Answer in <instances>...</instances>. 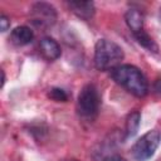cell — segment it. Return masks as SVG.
Listing matches in <instances>:
<instances>
[{"mask_svg":"<svg viewBox=\"0 0 161 161\" xmlns=\"http://www.w3.org/2000/svg\"><path fill=\"white\" fill-rule=\"evenodd\" d=\"M111 78L136 97H145L148 93V83L143 73L132 64H119L111 69Z\"/></svg>","mask_w":161,"mask_h":161,"instance_id":"obj_1","label":"cell"},{"mask_svg":"<svg viewBox=\"0 0 161 161\" xmlns=\"http://www.w3.org/2000/svg\"><path fill=\"white\" fill-rule=\"evenodd\" d=\"M123 49L112 40L99 39L94 47V65L98 70H111L123 59Z\"/></svg>","mask_w":161,"mask_h":161,"instance_id":"obj_2","label":"cell"},{"mask_svg":"<svg viewBox=\"0 0 161 161\" xmlns=\"http://www.w3.org/2000/svg\"><path fill=\"white\" fill-rule=\"evenodd\" d=\"M99 106H101V94L98 88L92 83L86 84L78 94L77 109L79 116L87 119H93L98 114Z\"/></svg>","mask_w":161,"mask_h":161,"instance_id":"obj_3","label":"cell"},{"mask_svg":"<svg viewBox=\"0 0 161 161\" xmlns=\"http://www.w3.org/2000/svg\"><path fill=\"white\" fill-rule=\"evenodd\" d=\"M161 135L156 130H151L141 136L131 148L132 157L136 161H147L151 158L160 145Z\"/></svg>","mask_w":161,"mask_h":161,"instance_id":"obj_4","label":"cell"},{"mask_svg":"<svg viewBox=\"0 0 161 161\" xmlns=\"http://www.w3.org/2000/svg\"><path fill=\"white\" fill-rule=\"evenodd\" d=\"M30 20L39 28H49L57 21V10L48 3H35L30 9Z\"/></svg>","mask_w":161,"mask_h":161,"instance_id":"obj_5","label":"cell"},{"mask_svg":"<svg viewBox=\"0 0 161 161\" xmlns=\"http://www.w3.org/2000/svg\"><path fill=\"white\" fill-rule=\"evenodd\" d=\"M67 5L73 14H75L78 18L83 19V20H89L96 13V8L92 1L72 0V1H68Z\"/></svg>","mask_w":161,"mask_h":161,"instance_id":"obj_6","label":"cell"},{"mask_svg":"<svg viewBox=\"0 0 161 161\" xmlns=\"http://www.w3.org/2000/svg\"><path fill=\"white\" fill-rule=\"evenodd\" d=\"M39 49H40L42 55L45 59H48V60H55L62 54V50H60L59 44L53 38H49V36H45V38L40 39V42H39Z\"/></svg>","mask_w":161,"mask_h":161,"instance_id":"obj_7","label":"cell"},{"mask_svg":"<svg viewBox=\"0 0 161 161\" xmlns=\"http://www.w3.org/2000/svg\"><path fill=\"white\" fill-rule=\"evenodd\" d=\"M33 38H34L33 30L25 25H20V26L14 28L11 30V34H10L11 43L18 45V47H23V45L29 44L33 40Z\"/></svg>","mask_w":161,"mask_h":161,"instance_id":"obj_8","label":"cell"},{"mask_svg":"<svg viewBox=\"0 0 161 161\" xmlns=\"http://www.w3.org/2000/svg\"><path fill=\"white\" fill-rule=\"evenodd\" d=\"M125 20L132 33H137L143 29V15L137 9H128L125 14Z\"/></svg>","mask_w":161,"mask_h":161,"instance_id":"obj_9","label":"cell"},{"mask_svg":"<svg viewBox=\"0 0 161 161\" xmlns=\"http://www.w3.org/2000/svg\"><path fill=\"white\" fill-rule=\"evenodd\" d=\"M140 122H141V113L138 111H133L128 114L127 121H126V131H125L126 138H132L137 133Z\"/></svg>","mask_w":161,"mask_h":161,"instance_id":"obj_10","label":"cell"},{"mask_svg":"<svg viewBox=\"0 0 161 161\" xmlns=\"http://www.w3.org/2000/svg\"><path fill=\"white\" fill-rule=\"evenodd\" d=\"M133 35H135L137 43H138L141 47H143L145 49H147L148 52H152V53H157V52H158L157 44L155 43V40H153L143 29L140 30V31H137V33H133Z\"/></svg>","mask_w":161,"mask_h":161,"instance_id":"obj_11","label":"cell"},{"mask_svg":"<svg viewBox=\"0 0 161 161\" xmlns=\"http://www.w3.org/2000/svg\"><path fill=\"white\" fill-rule=\"evenodd\" d=\"M48 97L55 102H67L68 101V94L65 93L64 89L62 88H58V87H54L52 89H49L48 92Z\"/></svg>","mask_w":161,"mask_h":161,"instance_id":"obj_12","label":"cell"},{"mask_svg":"<svg viewBox=\"0 0 161 161\" xmlns=\"http://www.w3.org/2000/svg\"><path fill=\"white\" fill-rule=\"evenodd\" d=\"M9 26H10V20H9V18H8L6 15L1 14V15H0V30H1V31H6V30L9 29Z\"/></svg>","mask_w":161,"mask_h":161,"instance_id":"obj_13","label":"cell"},{"mask_svg":"<svg viewBox=\"0 0 161 161\" xmlns=\"http://www.w3.org/2000/svg\"><path fill=\"white\" fill-rule=\"evenodd\" d=\"M153 89H155L156 93H160V94H161V78L157 79V80L153 83Z\"/></svg>","mask_w":161,"mask_h":161,"instance_id":"obj_14","label":"cell"},{"mask_svg":"<svg viewBox=\"0 0 161 161\" xmlns=\"http://www.w3.org/2000/svg\"><path fill=\"white\" fill-rule=\"evenodd\" d=\"M4 83H5V73L4 70H1V87H4Z\"/></svg>","mask_w":161,"mask_h":161,"instance_id":"obj_15","label":"cell"},{"mask_svg":"<svg viewBox=\"0 0 161 161\" xmlns=\"http://www.w3.org/2000/svg\"><path fill=\"white\" fill-rule=\"evenodd\" d=\"M160 21H161V8H160Z\"/></svg>","mask_w":161,"mask_h":161,"instance_id":"obj_16","label":"cell"},{"mask_svg":"<svg viewBox=\"0 0 161 161\" xmlns=\"http://www.w3.org/2000/svg\"><path fill=\"white\" fill-rule=\"evenodd\" d=\"M70 161H78V160H70Z\"/></svg>","mask_w":161,"mask_h":161,"instance_id":"obj_17","label":"cell"}]
</instances>
